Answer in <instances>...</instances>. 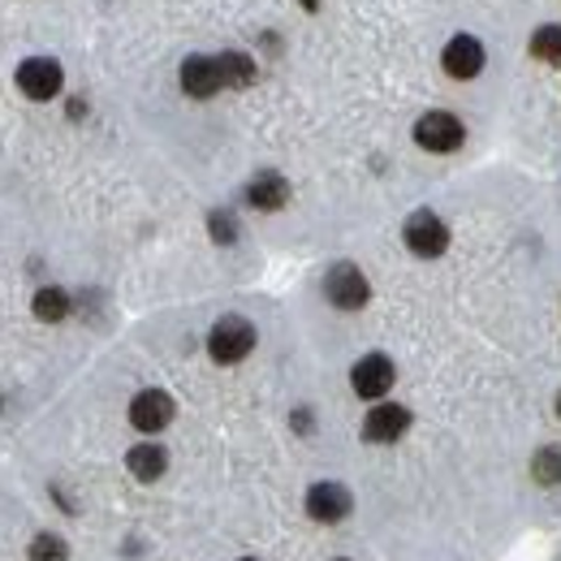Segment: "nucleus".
Returning <instances> with one entry per match:
<instances>
[{
	"label": "nucleus",
	"instance_id": "f257e3e1",
	"mask_svg": "<svg viewBox=\"0 0 561 561\" xmlns=\"http://www.w3.org/2000/svg\"><path fill=\"white\" fill-rule=\"evenodd\" d=\"M255 342H260V333H255V324L247 316H220L208 333V354L220 367H229V363H242L247 354L255 351Z\"/></svg>",
	"mask_w": 561,
	"mask_h": 561
},
{
	"label": "nucleus",
	"instance_id": "f03ea898",
	"mask_svg": "<svg viewBox=\"0 0 561 561\" xmlns=\"http://www.w3.org/2000/svg\"><path fill=\"white\" fill-rule=\"evenodd\" d=\"M411 135H415V142H420L423 151L449 156V151H458V147L467 142V126H462V117L449 113V108H427L420 122H415Z\"/></svg>",
	"mask_w": 561,
	"mask_h": 561
},
{
	"label": "nucleus",
	"instance_id": "7ed1b4c3",
	"mask_svg": "<svg viewBox=\"0 0 561 561\" xmlns=\"http://www.w3.org/2000/svg\"><path fill=\"white\" fill-rule=\"evenodd\" d=\"M484 66H489V48H484V39L471 35V31L454 35V39L440 48V70L449 73L454 82H471V78H480Z\"/></svg>",
	"mask_w": 561,
	"mask_h": 561
},
{
	"label": "nucleus",
	"instance_id": "20e7f679",
	"mask_svg": "<svg viewBox=\"0 0 561 561\" xmlns=\"http://www.w3.org/2000/svg\"><path fill=\"white\" fill-rule=\"evenodd\" d=\"M402 242H407V251H411V255H420V260H436V255H445V247H449V225H445L436 211L423 208L402 225Z\"/></svg>",
	"mask_w": 561,
	"mask_h": 561
},
{
	"label": "nucleus",
	"instance_id": "39448f33",
	"mask_svg": "<svg viewBox=\"0 0 561 561\" xmlns=\"http://www.w3.org/2000/svg\"><path fill=\"white\" fill-rule=\"evenodd\" d=\"M13 78H18V91H22L26 100H57L61 87H66V70H61V61H53V57H26Z\"/></svg>",
	"mask_w": 561,
	"mask_h": 561
},
{
	"label": "nucleus",
	"instance_id": "423d86ee",
	"mask_svg": "<svg viewBox=\"0 0 561 561\" xmlns=\"http://www.w3.org/2000/svg\"><path fill=\"white\" fill-rule=\"evenodd\" d=\"M398 380V367L389 354H363L351 367V389L363 398V402H380Z\"/></svg>",
	"mask_w": 561,
	"mask_h": 561
},
{
	"label": "nucleus",
	"instance_id": "0eeeda50",
	"mask_svg": "<svg viewBox=\"0 0 561 561\" xmlns=\"http://www.w3.org/2000/svg\"><path fill=\"white\" fill-rule=\"evenodd\" d=\"M324 298H329L337 311H358V307H367L371 285H367V277H363L354 264H333V268L324 273Z\"/></svg>",
	"mask_w": 561,
	"mask_h": 561
},
{
	"label": "nucleus",
	"instance_id": "6e6552de",
	"mask_svg": "<svg viewBox=\"0 0 561 561\" xmlns=\"http://www.w3.org/2000/svg\"><path fill=\"white\" fill-rule=\"evenodd\" d=\"M178 82H182V91H186L191 100H211L216 91H225L220 61H216V57H204V53H195V57H186V61H182Z\"/></svg>",
	"mask_w": 561,
	"mask_h": 561
},
{
	"label": "nucleus",
	"instance_id": "1a4fd4ad",
	"mask_svg": "<svg viewBox=\"0 0 561 561\" xmlns=\"http://www.w3.org/2000/svg\"><path fill=\"white\" fill-rule=\"evenodd\" d=\"M407 427H411V411H407V407L380 402V407H371L367 420H363V440H371V445H393V440L407 436Z\"/></svg>",
	"mask_w": 561,
	"mask_h": 561
},
{
	"label": "nucleus",
	"instance_id": "9d476101",
	"mask_svg": "<svg viewBox=\"0 0 561 561\" xmlns=\"http://www.w3.org/2000/svg\"><path fill=\"white\" fill-rule=\"evenodd\" d=\"M173 398L164 393V389H142L139 398L130 402V423L147 432V436H156V432H164L169 423H173Z\"/></svg>",
	"mask_w": 561,
	"mask_h": 561
},
{
	"label": "nucleus",
	"instance_id": "9b49d317",
	"mask_svg": "<svg viewBox=\"0 0 561 561\" xmlns=\"http://www.w3.org/2000/svg\"><path fill=\"white\" fill-rule=\"evenodd\" d=\"M307 514L316 523H342L351 514V492L342 489V484H333V480L311 484V492H307Z\"/></svg>",
	"mask_w": 561,
	"mask_h": 561
},
{
	"label": "nucleus",
	"instance_id": "f8f14e48",
	"mask_svg": "<svg viewBox=\"0 0 561 561\" xmlns=\"http://www.w3.org/2000/svg\"><path fill=\"white\" fill-rule=\"evenodd\" d=\"M247 204L260 211H280L289 204V182L280 173H255L247 186Z\"/></svg>",
	"mask_w": 561,
	"mask_h": 561
},
{
	"label": "nucleus",
	"instance_id": "ddd939ff",
	"mask_svg": "<svg viewBox=\"0 0 561 561\" xmlns=\"http://www.w3.org/2000/svg\"><path fill=\"white\" fill-rule=\"evenodd\" d=\"M126 467H130V476L142 480V484H151V480H160L164 476V467H169V454H164V445H135L130 454H126Z\"/></svg>",
	"mask_w": 561,
	"mask_h": 561
},
{
	"label": "nucleus",
	"instance_id": "4468645a",
	"mask_svg": "<svg viewBox=\"0 0 561 561\" xmlns=\"http://www.w3.org/2000/svg\"><path fill=\"white\" fill-rule=\"evenodd\" d=\"M220 61V73H225V91H247V87H255V61H251V53H242V48H229V53H220L216 57Z\"/></svg>",
	"mask_w": 561,
	"mask_h": 561
},
{
	"label": "nucleus",
	"instance_id": "2eb2a0df",
	"mask_svg": "<svg viewBox=\"0 0 561 561\" xmlns=\"http://www.w3.org/2000/svg\"><path fill=\"white\" fill-rule=\"evenodd\" d=\"M527 53L531 61H545V66H561V22H545L531 31L527 39Z\"/></svg>",
	"mask_w": 561,
	"mask_h": 561
},
{
	"label": "nucleus",
	"instance_id": "dca6fc26",
	"mask_svg": "<svg viewBox=\"0 0 561 561\" xmlns=\"http://www.w3.org/2000/svg\"><path fill=\"white\" fill-rule=\"evenodd\" d=\"M35 320H44V324H57V320H66L70 316V294L66 289H57V285H48V289H39L35 294Z\"/></svg>",
	"mask_w": 561,
	"mask_h": 561
},
{
	"label": "nucleus",
	"instance_id": "f3484780",
	"mask_svg": "<svg viewBox=\"0 0 561 561\" xmlns=\"http://www.w3.org/2000/svg\"><path fill=\"white\" fill-rule=\"evenodd\" d=\"M531 476H536L545 489H558L561 484V445H540V454L531 458Z\"/></svg>",
	"mask_w": 561,
	"mask_h": 561
},
{
	"label": "nucleus",
	"instance_id": "a211bd4d",
	"mask_svg": "<svg viewBox=\"0 0 561 561\" xmlns=\"http://www.w3.org/2000/svg\"><path fill=\"white\" fill-rule=\"evenodd\" d=\"M208 229H211V242H220V247H229V242H238V220H233V211H211L208 216Z\"/></svg>",
	"mask_w": 561,
	"mask_h": 561
},
{
	"label": "nucleus",
	"instance_id": "6ab92c4d",
	"mask_svg": "<svg viewBox=\"0 0 561 561\" xmlns=\"http://www.w3.org/2000/svg\"><path fill=\"white\" fill-rule=\"evenodd\" d=\"M66 540L61 536H39L35 545H31V561H66Z\"/></svg>",
	"mask_w": 561,
	"mask_h": 561
},
{
	"label": "nucleus",
	"instance_id": "aec40b11",
	"mask_svg": "<svg viewBox=\"0 0 561 561\" xmlns=\"http://www.w3.org/2000/svg\"><path fill=\"white\" fill-rule=\"evenodd\" d=\"M298 4H302L307 13H320V0H298Z\"/></svg>",
	"mask_w": 561,
	"mask_h": 561
},
{
	"label": "nucleus",
	"instance_id": "412c9836",
	"mask_svg": "<svg viewBox=\"0 0 561 561\" xmlns=\"http://www.w3.org/2000/svg\"><path fill=\"white\" fill-rule=\"evenodd\" d=\"M558 420H561V393H558Z\"/></svg>",
	"mask_w": 561,
	"mask_h": 561
},
{
	"label": "nucleus",
	"instance_id": "4be33fe9",
	"mask_svg": "<svg viewBox=\"0 0 561 561\" xmlns=\"http://www.w3.org/2000/svg\"><path fill=\"white\" fill-rule=\"evenodd\" d=\"M247 561H255V558H247Z\"/></svg>",
	"mask_w": 561,
	"mask_h": 561
},
{
	"label": "nucleus",
	"instance_id": "5701e85b",
	"mask_svg": "<svg viewBox=\"0 0 561 561\" xmlns=\"http://www.w3.org/2000/svg\"><path fill=\"white\" fill-rule=\"evenodd\" d=\"M337 561H342V558H337Z\"/></svg>",
	"mask_w": 561,
	"mask_h": 561
}]
</instances>
